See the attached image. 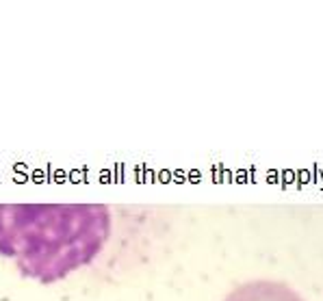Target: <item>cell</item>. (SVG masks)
Returning a JSON list of instances; mask_svg holds the SVG:
<instances>
[{
  "instance_id": "obj_1",
  "label": "cell",
  "mask_w": 323,
  "mask_h": 301,
  "mask_svg": "<svg viewBox=\"0 0 323 301\" xmlns=\"http://www.w3.org/2000/svg\"><path fill=\"white\" fill-rule=\"evenodd\" d=\"M102 204H0V256L52 284L91 264L111 236Z\"/></svg>"
},
{
  "instance_id": "obj_2",
  "label": "cell",
  "mask_w": 323,
  "mask_h": 301,
  "mask_svg": "<svg viewBox=\"0 0 323 301\" xmlns=\"http://www.w3.org/2000/svg\"><path fill=\"white\" fill-rule=\"evenodd\" d=\"M224 301H304L293 288L282 282L254 279L234 288Z\"/></svg>"
}]
</instances>
